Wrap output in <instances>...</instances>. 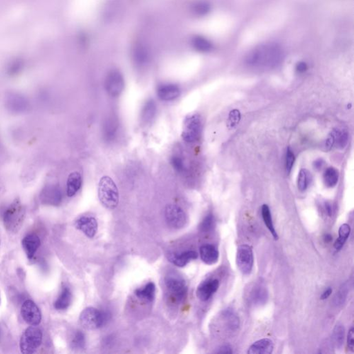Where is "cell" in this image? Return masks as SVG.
Returning a JSON list of instances; mask_svg holds the SVG:
<instances>
[{"mask_svg": "<svg viewBox=\"0 0 354 354\" xmlns=\"http://www.w3.org/2000/svg\"><path fill=\"white\" fill-rule=\"evenodd\" d=\"M284 59V53L279 44L266 43L255 47L246 56V64L258 69L277 67Z\"/></svg>", "mask_w": 354, "mask_h": 354, "instance_id": "6da1fadb", "label": "cell"}, {"mask_svg": "<svg viewBox=\"0 0 354 354\" xmlns=\"http://www.w3.org/2000/svg\"><path fill=\"white\" fill-rule=\"evenodd\" d=\"M98 198L100 203L107 208L115 209L118 206V188L110 177L105 176L100 178L98 183Z\"/></svg>", "mask_w": 354, "mask_h": 354, "instance_id": "7a4b0ae2", "label": "cell"}, {"mask_svg": "<svg viewBox=\"0 0 354 354\" xmlns=\"http://www.w3.org/2000/svg\"><path fill=\"white\" fill-rule=\"evenodd\" d=\"M25 215L26 211L23 205L20 201L15 200L5 210L3 214V222L5 229L11 233H18L23 225Z\"/></svg>", "mask_w": 354, "mask_h": 354, "instance_id": "3957f363", "label": "cell"}, {"mask_svg": "<svg viewBox=\"0 0 354 354\" xmlns=\"http://www.w3.org/2000/svg\"><path fill=\"white\" fill-rule=\"evenodd\" d=\"M109 318L110 315L106 311L88 307L83 310L80 315V323L86 329L95 330L106 324Z\"/></svg>", "mask_w": 354, "mask_h": 354, "instance_id": "277c9868", "label": "cell"}, {"mask_svg": "<svg viewBox=\"0 0 354 354\" xmlns=\"http://www.w3.org/2000/svg\"><path fill=\"white\" fill-rule=\"evenodd\" d=\"M42 331L37 326H30L27 328L20 341V348L22 353H35L42 344Z\"/></svg>", "mask_w": 354, "mask_h": 354, "instance_id": "5b68a950", "label": "cell"}, {"mask_svg": "<svg viewBox=\"0 0 354 354\" xmlns=\"http://www.w3.org/2000/svg\"><path fill=\"white\" fill-rule=\"evenodd\" d=\"M202 122L200 116L189 115L185 118L182 127L181 137L185 142L193 144L197 142L201 137Z\"/></svg>", "mask_w": 354, "mask_h": 354, "instance_id": "8992f818", "label": "cell"}, {"mask_svg": "<svg viewBox=\"0 0 354 354\" xmlns=\"http://www.w3.org/2000/svg\"><path fill=\"white\" fill-rule=\"evenodd\" d=\"M237 268L243 275H249L253 270L254 264L253 248L248 244L240 245L236 255Z\"/></svg>", "mask_w": 354, "mask_h": 354, "instance_id": "52a82bcc", "label": "cell"}, {"mask_svg": "<svg viewBox=\"0 0 354 354\" xmlns=\"http://www.w3.org/2000/svg\"><path fill=\"white\" fill-rule=\"evenodd\" d=\"M105 88L107 93L113 98L121 94L125 88V80L118 70L111 71L105 78Z\"/></svg>", "mask_w": 354, "mask_h": 354, "instance_id": "ba28073f", "label": "cell"}, {"mask_svg": "<svg viewBox=\"0 0 354 354\" xmlns=\"http://www.w3.org/2000/svg\"><path fill=\"white\" fill-rule=\"evenodd\" d=\"M165 218L168 225L175 229H183L187 223V216L181 207L174 204L167 206Z\"/></svg>", "mask_w": 354, "mask_h": 354, "instance_id": "9c48e42d", "label": "cell"}, {"mask_svg": "<svg viewBox=\"0 0 354 354\" xmlns=\"http://www.w3.org/2000/svg\"><path fill=\"white\" fill-rule=\"evenodd\" d=\"M166 286L170 294L178 302H181L186 297L188 287L181 277L171 275L166 279Z\"/></svg>", "mask_w": 354, "mask_h": 354, "instance_id": "30bf717a", "label": "cell"}, {"mask_svg": "<svg viewBox=\"0 0 354 354\" xmlns=\"http://www.w3.org/2000/svg\"><path fill=\"white\" fill-rule=\"evenodd\" d=\"M21 315L24 321L30 326H37L42 321V314L40 309L30 299H27L22 304Z\"/></svg>", "mask_w": 354, "mask_h": 354, "instance_id": "8fae6325", "label": "cell"}, {"mask_svg": "<svg viewBox=\"0 0 354 354\" xmlns=\"http://www.w3.org/2000/svg\"><path fill=\"white\" fill-rule=\"evenodd\" d=\"M40 199L41 202L44 205L58 206L62 203V190L58 185H46L41 192Z\"/></svg>", "mask_w": 354, "mask_h": 354, "instance_id": "7c38bea8", "label": "cell"}, {"mask_svg": "<svg viewBox=\"0 0 354 354\" xmlns=\"http://www.w3.org/2000/svg\"><path fill=\"white\" fill-rule=\"evenodd\" d=\"M6 107L13 114H23L30 108V102L26 97L18 93H8L6 97Z\"/></svg>", "mask_w": 354, "mask_h": 354, "instance_id": "4fadbf2b", "label": "cell"}, {"mask_svg": "<svg viewBox=\"0 0 354 354\" xmlns=\"http://www.w3.org/2000/svg\"><path fill=\"white\" fill-rule=\"evenodd\" d=\"M349 135L346 129L336 128L333 129L325 142L326 149H331L333 147L343 149L348 144Z\"/></svg>", "mask_w": 354, "mask_h": 354, "instance_id": "5bb4252c", "label": "cell"}, {"mask_svg": "<svg viewBox=\"0 0 354 354\" xmlns=\"http://www.w3.org/2000/svg\"><path fill=\"white\" fill-rule=\"evenodd\" d=\"M75 227L88 238H93L98 231V224L94 217L83 216L75 221Z\"/></svg>", "mask_w": 354, "mask_h": 354, "instance_id": "9a60e30c", "label": "cell"}, {"mask_svg": "<svg viewBox=\"0 0 354 354\" xmlns=\"http://www.w3.org/2000/svg\"><path fill=\"white\" fill-rule=\"evenodd\" d=\"M219 287V281L217 279H211L204 281L199 284L196 295L202 302H206L217 292Z\"/></svg>", "mask_w": 354, "mask_h": 354, "instance_id": "2e32d148", "label": "cell"}, {"mask_svg": "<svg viewBox=\"0 0 354 354\" xmlns=\"http://www.w3.org/2000/svg\"><path fill=\"white\" fill-rule=\"evenodd\" d=\"M157 96L163 101H172L177 99L181 94V89L175 84H163L157 88Z\"/></svg>", "mask_w": 354, "mask_h": 354, "instance_id": "e0dca14e", "label": "cell"}, {"mask_svg": "<svg viewBox=\"0 0 354 354\" xmlns=\"http://www.w3.org/2000/svg\"><path fill=\"white\" fill-rule=\"evenodd\" d=\"M40 237L37 235L30 233L24 237L22 241V247L27 258L31 260L40 246Z\"/></svg>", "mask_w": 354, "mask_h": 354, "instance_id": "ac0fdd59", "label": "cell"}, {"mask_svg": "<svg viewBox=\"0 0 354 354\" xmlns=\"http://www.w3.org/2000/svg\"><path fill=\"white\" fill-rule=\"evenodd\" d=\"M199 251H200L201 259L206 265H214L219 260V251L213 245L204 244L201 246Z\"/></svg>", "mask_w": 354, "mask_h": 354, "instance_id": "d6986e66", "label": "cell"}, {"mask_svg": "<svg viewBox=\"0 0 354 354\" xmlns=\"http://www.w3.org/2000/svg\"><path fill=\"white\" fill-rule=\"evenodd\" d=\"M274 345L273 341L268 338H264L255 342L249 347L248 354H268L273 352Z\"/></svg>", "mask_w": 354, "mask_h": 354, "instance_id": "ffe728a7", "label": "cell"}, {"mask_svg": "<svg viewBox=\"0 0 354 354\" xmlns=\"http://www.w3.org/2000/svg\"><path fill=\"white\" fill-rule=\"evenodd\" d=\"M83 177L81 173L74 172L69 175L66 181V195L69 197H72L77 194L82 186Z\"/></svg>", "mask_w": 354, "mask_h": 354, "instance_id": "44dd1931", "label": "cell"}, {"mask_svg": "<svg viewBox=\"0 0 354 354\" xmlns=\"http://www.w3.org/2000/svg\"><path fill=\"white\" fill-rule=\"evenodd\" d=\"M268 298L267 289L261 284L255 286L250 294V301L255 306L264 305L266 303Z\"/></svg>", "mask_w": 354, "mask_h": 354, "instance_id": "7402d4cb", "label": "cell"}, {"mask_svg": "<svg viewBox=\"0 0 354 354\" xmlns=\"http://www.w3.org/2000/svg\"><path fill=\"white\" fill-rule=\"evenodd\" d=\"M198 258V254L194 251L183 252L180 254L170 255V261L178 267H184L189 262L195 260Z\"/></svg>", "mask_w": 354, "mask_h": 354, "instance_id": "603a6c76", "label": "cell"}, {"mask_svg": "<svg viewBox=\"0 0 354 354\" xmlns=\"http://www.w3.org/2000/svg\"><path fill=\"white\" fill-rule=\"evenodd\" d=\"M72 301V294L67 287L62 288V292L54 302V308L58 311H64L69 307Z\"/></svg>", "mask_w": 354, "mask_h": 354, "instance_id": "cb8c5ba5", "label": "cell"}, {"mask_svg": "<svg viewBox=\"0 0 354 354\" xmlns=\"http://www.w3.org/2000/svg\"><path fill=\"white\" fill-rule=\"evenodd\" d=\"M156 292V286L153 282H149L145 286L144 289H139L135 291V295L139 299L147 302H151L154 300Z\"/></svg>", "mask_w": 354, "mask_h": 354, "instance_id": "d4e9b609", "label": "cell"}, {"mask_svg": "<svg viewBox=\"0 0 354 354\" xmlns=\"http://www.w3.org/2000/svg\"><path fill=\"white\" fill-rule=\"evenodd\" d=\"M156 113V103L153 100H149L145 103L141 110V119L143 122L148 123L154 118Z\"/></svg>", "mask_w": 354, "mask_h": 354, "instance_id": "484cf974", "label": "cell"}, {"mask_svg": "<svg viewBox=\"0 0 354 354\" xmlns=\"http://www.w3.org/2000/svg\"><path fill=\"white\" fill-rule=\"evenodd\" d=\"M262 218H263L264 222H265V225L266 226L267 229L270 231V234L273 236L274 239L275 240L278 239V235H277L275 227H274L270 208L266 204H264V205L262 206Z\"/></svg>", "mask_w": 354, "mask_h": 354, "instance_id": "4316f807", "label": "cell"}, {"mask_svg": "<svg viewBox=\"0 0 354 354\" xmlns=\"http://www.w3.org/2000/svg\"><path fill=\"white\" fill-rule=\"evenodd\" d=\"M325 185L328 188H333L336 186L339 179V173L333 167H330L325 170L323 176Z\"/></svg>", "mask_w": 354, "mask_h": 354, "instance_id": "83f0119b", "label": "cell"}, {"mask_svg": "<svg viewBox=\"0 0 354 354\" xmlns=\"http://www.w3.org/2000/svg\"><path fill=\"white\" fill-rule=\"evenodd\" d=\"M224 320L226 322L228 327L232 331H236L239 326V317L232 309H227L224 310L223 313Z\"/></svg>", "mask_w": 354, "mask_h": 354, "instance_id": "f1b7e54d", "label": "cell"}, {"mask_svg": "<svg viewBox=\"0 0 354 354\" xmlns=\"http://www.w3.org/2000/svg\"><path fill=\"white\" fill-rule=\"evenodd\" d=\"M351 233V228L350 225L347 224H344L340 226L339 229V236L336 239V242L334 243V248L336 251H340L343 247L347 239L350 236Z\"/></svg>", "mask_w": 354, "mask_h": 354, "instance_id": "f546056e", "label": "cell"}, {"mask_svg": "<svg viewBox=\"0 0 354 354\" xmlns=\"http://www.w3.org/2000/svg\"><path fill=\"white\" fill-rule=\"evenodd\" d=\"M118 122L115 118L109 119L104 127V137L107 141H112L115 139L118 130Z\"/></svg>", "mask_w": 354, "mask_h": 354, "instance_id": "4dcf8cb0", "label": "cell"}, {"mask_svg": "<svg viewBox=\"0 0 354 354\" xmlns=\"http://www.w3.org/2000/svg\"><path fill=\"white\" fill-rule=\"evenodd\" d=\"M332 339L337 348L340 349L343 347L345 340V328L343 325L338 324L335 326L332 334Z\"/></svg>", "mask_w": 354, "mask_h": 354, "instance_id": "1f68e13d", "label": "cell"}, {"mask_svg": "<svg viewBox=\"0 0 354 354\" xmlns=\"http://www.w3.org/2000/svg\"><path fill=\"white\" fill-rule=\"evenodd\" d=\"M86 345V339L84 333L81 331H77L74 333L70 342V347L72 350H81Z\"/></svg>", "mask_w": 354, "mask_h": 354, "instance_id": "d6a6232c", "label": "cell"}, {"mask_svg": "<svg viewBox=\"0 0 354 354\" xmlns=\"http://www.w3.org/2000/svg\"><path fill=\"white\" fill-rule=\"evenodd\" d=\"M193 46L199 52H207L212 49V44L205 37H196L193 40Z\"/></svg>", "mask_w": 354, "mask_h": 354, "instance_id": "836d02e7", "label": "cell"}, {"mask_svg": "<svg viewBox=\"0 0 354 354\" xmlns=\"http://www.w3.org/2000/svg\"><path fill=\"white\" fill-rule=\"evenodd\" d=\"M215 224V220H214V216L212 214H208L206 216L203 221L199 226V230L202 233H209L212 231L214 228Z\"/></svg>", "mask_w": 354, "mask_h": 354, "instance_id": "e575fe53", "label": "cell"}, {"mask_svg": "<svg viewBox=\"0 0 354 354\" xmlns=\"http://www.w3.org/2000/svg\"><path fill=\"white\" fill-rule=\"evenodd\" d=\"M309 173L307 170L302 169L299 171L297 178V187L301 192H304L309 184Z\"/></svg>", "mask_w": 354, "mask_h": 354, "instance_id": "d590c367", "label": "cell"}, {"mask_svg": "<svg viewBox=\"0 0 354 354\" xmlns=\"http://www.w3.org/2000/svg\"><path fill=\"white\" fill-rule=\"evenodd\" d=\"M349 289L347 284H343L339 291L337 292L335 296L334 302L337 306L342 305L346 300L347 295H348Z\"/></svg>", "mask_w": 354, "mask_h": 354, "instance_id": "8d00e7d4", "label": "cell"}, {"mask_svg": "<svg viewBox=\"0 0 354 354\" xmlns=\"http://www.w3.org/2000/svg\"><path fill=\"white\" fill-rule=\"evenodd\" d=\"M295 163V155L290 148H288L286 153V170L288 174L292 172L293 167Z\"/></svg>", "mask_w": 354, "mask_h": 354, "instance_id": "74e56055", "label": "cell"}, {"mask_svg": "<svg viewBox=\"0 0 354 354\" xmlns=\"http://www.w3.org/2000/svg\"><path fill=\"white\" fill-rule=\"evenodd\" d=\"M171 165L174 169L178 173H183L185 170L184 161L179 156H174L171 159Z\"/></svg>", "mask_w": 354, "mask_h": 354, "instance_id": "f35d334b", "label": "cell"}, {"mask_svg": "<svg viewBox=\"0 0 354 354\" xmlns=\"http://www.w3.org/2000/svg\"><path fill=\"white\" fill-rule=\"evenodd\" d=\"M241 120V114L238 110H233L230 112L229 117V125L230 127H236Z\"/></svg>", "mask_w": 354, "mask_h": 354, "instance_id": "ab89813d", "label": "cell"}, {"mask_svg": "<svg viewBox=\"0 0 354 354\" xmlns=\"http://www.w3.org/2000/svg\"><path fill=\"white\" fill-rule=\"evenodd\" d=\"M210 7L209 5L204 2L198 3L195 5V11L199 15H204L208 12Z\"/></svg>", "mask_w": 354, "mask_h": 354, "instance_id": "60d3db41", "label": "cell"}, {"mask_svg": "<svg viewBox=\"0 0 354 354\" xmlns=\"http://www.w3.org/2000/svg\"><path fill=\"white\" fill-rule=\"evenodd\" d=\"M354 328H351L347 335V347L350 349L351 352H354Z\"/></svg>", "mask_w": 354, "mask_h": 354, "instance_id": "b9f144b4", "label": "cell"}, {"mask_svg": "<svg viewBox=\"0 0 354 354\" xmlns=\"http://www.w3.org/2000/svg\"><path fill=\"white\" fill-rule=\"evenodd\" d=\"M307 64L305 62H298L296 65V71L299 73H304L307 70Z\"/></svg>", "mask_w": 354, "mask_h": 354, "instance_id": "7bdbcfd3", "label": "cell"}, {"mask_svg": "<svg viewBox=\"0 0 354 354\" xmlns=\"http://www.w3.org/2000/svg\"><path fill=\"white\" fill-rule=\"evenodd\" d=\"M233 350L231 347L229 345H224V346L221 347V348L219 349L217 351V353L219 354H232Z\"/></svg>", "mask_w": 354, "mask_h": 354, "instance_id": "ee69618b", "label": "cell"}, {"mask_svg": "<svg viewBox=\"0 0 354 354\" xmlns=\"http://www.w3.org/2000/svg\"><path fill=\"white\" fill-rule=\"evenodd\" d=\"M324 160L322 159H318L317 160H316V161H314V163H313V166H314V168H315V169L317 170H321L322 168H323V166H324Z\"/></svg>", "mask_w": 354, "mask_h": 354, "instance_id": "f6af8a7d", "label": "cell"}, {"mask_svg": "<svg viewBox=\"0 0 354 354\" xmlns=\"http://www.w3.org/2000/svg\"><path fill=\"white\" fill-rule=\"evenodd\" d=\"M324 209L326 214H327L329 217H331L333 212V206H332L331 204L328 203V202H326V203L324 204Z\"/></svg>", "mask_w": 354, "mask_h": 354, "instance_id": "bcb514c9", "label": "cell"}, {"mask_svg": "<svg viewBox=\"0 0 354 354\" xmlns=\"http://www.w3.org/2000/svg\"><path fill=\"white\" fill-rule=\"evenodd\" d=\"M332 292H333V291H332L331 288H328V289H326V290L323 292V294H322L321 299H323V300L327 299L328 297L331 295Z\"/></svg>", "mask_w": 354, "mask_h": 354, "instance_id": "7dc6e473", "label": "cell"}, {"mask_svg": "<svg viewBox=\"0 0 354 354\" xmlns=\"http://www.w3.org/2000/svg\"><path fill=\"white\" fill-rule=\"evenodd\" d=\"M323 238H324L325 242L326 243L331 242L332 239H333V236L330 234H325Z\"/></svg>", "mask_w": 354, "mask_h": 354, "instance_id": "c3c4849f", "label": "cell"}, {"mask_svg": "<svg viewBox=\"0 0 354 354\" xmlns=\"http://www.w3.org/2000/svg\"><path fill=\"white\" fill-rule=\"evenodd\" d=\"M0 336H1V327H0Z\"/></svg>", "mask_w": 354, "mask_h": 354, "instance_id": "681fc988", "label": "cell"}, {"mask_svg": "<svg viewBox=\"0 0 354 354\" xmlns=\"http://www.w3.org/2000/svg\"><path fill=\"white\" fill-rule=\"evenodd\" d=\"M0 303H1V298H0Z\"/></svg>", "mask_w": 354, "mask_h": 354, "instance_id": "f907efd6", "label": "cell"}, {"mask_svg": "<svg viewBox=\"0 0 354 354\" xmlns=\"http://www.w3.org/2000/svg\"><path fill=\"white\" fill-rule=\"evenodd\" d=\"M0 242H1V240H0Z\"/></svg>", "mask_w": 354, "mask_h": 354, "instance_id": "816d5d0a", "label": "cell"}]
</instances>
